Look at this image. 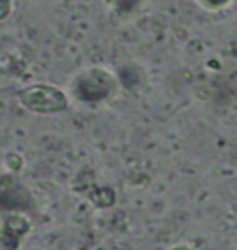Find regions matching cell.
Listing matches in <instances>:
<instances>
[{
    "label": "cell",
    "mask_w": 237,
    "mask_h": 250,
    "mask_svg": "<svg viewBox=\"0 0 237 250\" xmlns=\"http://www.w3.org/2000/svg\"><path fill=\"white\" fill-rule=\"evenodd\" d=\"M10 12H12V2L10 0H0V21L10 16Z\"/></svg>",
    "instance_id": "cell-4"
},
{
    "label": "cell",
    "mask_w": 237,
    "mask_h": 250,
    "mask_svg": "<svg viewBox=\"0 0 237 250\" xmlns=\"http://www.w3.org/2000/svg\"><path fill=\"white\" fill-rule=\"evenodd\" d=\"M114 89L116 80L105 68H89L82 72L74 83V93L84 103H101L108 99L114 93Z\"/></svg>",
    "instance_id": "cell-2"
},
{
    "label": "cell",
    "mask_w": 237,
    "mask_h": 250,
    "mask_svg": "<svg viewBox=\"0 0 237 250\" xmlns=\"http://www.w3.org/2000/svg\"><path fill=\"white\" fill-rule=\"evenodd\" d=\"M19 101L25 108L36 114H53L68 106L66 95L59 87L47 85V83H36V85L25 87L19 93Z\"/></svg>",
    "instance_id": "cell-1"
},
{
    "label": "cell",
    "mask_w": 237,
    "mask_h": 250,
    "mask_svg": "<svg viewBox=\"0 0 237 250\" xmlns=\"http://www.w3.org/2000/svg\"><path fill=\"white\" fill-rule=\"evenodd\" d=\"M203 4H205L207 8H222V6H226L230 0H201Z\"/></svg>",
    "instance_id": "cell-5"
},
{
    "label": "cell",
    "mask_w": 237,
    "mask_h": 250,
    "mask_svg": "<svg viewBox=\"0 0 237 250\" xmlns=\"http://www.w3.org/2000/svg\"><path fill=\"white\" fill-rule=\"evenodd\" d=\"M29 229V220L21 214H10L4 224V231H2V241L6 239H14V243H19L21 237L27 233Z\"/></svg>",
    "instance_id": "cell-3"
}]
</instances>
